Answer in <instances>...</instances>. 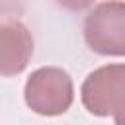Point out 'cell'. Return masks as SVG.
I'll return each instance as SVG.
<instances>
[{
    "mask_svg": "<svg viewBox=\"0 0 125 125\" xmlns=\"http://www.w3.org/2000/svg\"><path fill=\"white\" fill-rule=\"evenodd\" d=\"M23 100L31 111L45 117L62 115L74 100V84L66 70L43 66L29 74L23 86Z\"/></svg>",
    "mask_w": 125,
    "mask_h": 125,
    "instance_id": "1",
    "label": "cell"
},
{
    "mask_svg": "<svg viewBox=\"0 0 125 125\" xmlns=\"http://www.w3.org/2000/svg\"><path fill=\"white\" fill-rule=\"evenodd\" d=\"M86 45L104 57H125V2L107 0L84 18Z\"/></svg>",
    "mask_w": 125,
    "mask_h": 125,
    "instance_id": "2",
    "label": "cell"
},
{
    "mask_svg": "<svg viewBox=\"0 0 125 125\" xmlns=\"http://www.w3.org/2000/svg\"><path fill=\"white\" fill-rule=\"evenodd\" d=\"M113 121H115V125H125V107H121L119 111L113 113Z\"/></svg>",
    "mask_w": 125,
    "mask_h": 125,
    "instance_id": "6",
    "label": "cell"
},
{
    "mask_svg": "<svg viewBox=\"0 0 125 125\" xmlns=\"http://www.w3.org/2000/svg\"><path fill=\"white\" fill-rule=\"evenodd\" d=\"M84 107L98 117H107L125 107V62L92 70L80 88Z\"/></svg>",
    "mask_w": 125,
    "mask_h": 125,
    "instance_id": "3",
    "label": "cell"
},
{
    "mask_svg": "<svg viewBox=\"0 0 125 125\" xmlns=\"http://www.w3.org/2000/svg\"><path fill=\"white\" fill-rule=\"evenodd\" d=\"M61 8H64V10H68V12H82V10H86L94 0H55Z\"/></svg>",
    "mask_w": 125,
    "mask_h": 125,
    "instance_id": "5",
    "label": "cell"
},
{
    "mask_svg": "<svg viewBox=\"0 0 125 125\" xmlns=\"http://www.w3.org/2000/svg\"><path fill=\"white\" fill-rule=\"evenodd\" d=\"M31 55L33 37L27 25L16 18L0 20V76L23 72Z\"/></svg>",
    "mask_w": 125,
    "mask_h": 125,
    "instance_id": "4",
    "label": "cell"
}]
</instances>
